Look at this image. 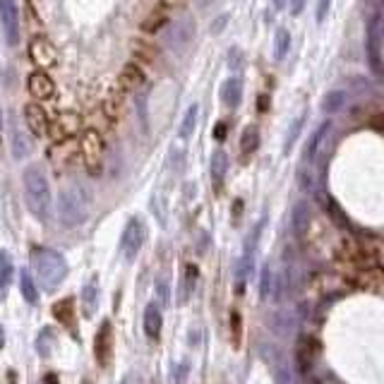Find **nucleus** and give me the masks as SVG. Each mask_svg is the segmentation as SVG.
Wrapping results in <instances>:
<instances>
[{"label": "nucleus", "instance_id": "obj_13", "mask_svg": "<svg viewBox=\"0 0 384 384\" xmlns=\"http://www.w3.org/2000/svg\"><path fill=\"white\" fill-rule=\"evenodd\" d=\"M27 89L36 101H49L55 96V82L46 72H32L27 80Z\"/></svg>", "mask_w": 384, "mask_h": 384}, {"label": "nucleus", "instance_id": "obj_39", "mask_svg": "<svg viewBox=\"0 0 384 384\" xmlns=\"http://www.w3.org/2000/svg\"><path fill=\"white\" fill-rule=\"evenodd\" d=\"M166 3H168V5H180L183 0H166Z\"/></svg>", "mask_w": 384, "mask_h": 384}, {"label": "nucleus", "instance_id": "obj_18", "mask_svg": "<svg viewBox=\"0 0 384 384\" xmlns=\"http://www.w3.org/2000/svg\"><path fill=\"white\" fill-rule=\"evenodd\" d=\"M241 98H243V82L238 80V77H228L224 82V87H221V101H224L228 108H238Z\"/></svg>", "mask_w": 384, "mask_h": 384}, {"label": "nucleus", "instance_id": "obj_25", "mask_svg": "<svg viewBox=\"0 0 384 384\" xmlns=\"http://www.w3.org/2000/svg\"><path fill=\"white\" fill-rule=\"evenodd\" d=\"M197 116H200V106H197V103H192V106H188V111H185L183 121H180V130H178V137L180 139H188L190 134L195 132Z\"/></svg>", "mask_w": 384, "mask_h": 384}, {"label": "nucleus", "instance_id": "obj_33", "mask_svg": "<svg viewBox=\"0 0 384 384\" xmlns=\"http://www.w3.org/2000/svg\"><path fill=\"white\" fill-rule=\"evenodd\" d=\"M241 65H243L241 49H231L228 51V67H231V70H241Z\"/></svg>", "mask_w": 384, "mask_h": 384}, {"label": "nucleus", "instance_id": "obj_30", "mask_svg": "<svg viewBox=\"0 0 384 384\" xmlns=\"http://www.w3.org/2000/svg\"><path fill=\"white\" fill-rule=\"evenodd\" d=\"M157 298H159L161 305H166V308L171 305V288H168V281H166L164 277L157 279Z\"/></svg>", "mask_w": 384, "mask_h": 384}, {"label": "nucleus", "instance_id": "obj_7", "mask_svg": "<svg viewBox=\"0 0 384 384\" xmlns=\"http://www.w3.org/2000/svg\"><path fill=\"white\" fill-rule=\"evenodd\" d=\"M0 27L8 46H15L19 41V12L15 0H0Z\"/></svg>", "mask_w": 384, "mask_h": 384}, {"label": "nucleus", "instance_id": "obj_28", "mask_svg": "<svg viewBox=\"0 0 384 384\" xmlns=\"http://www.w3.org/2000/svg\"><path fill=\"white\" fill-rule=\"evenodd\" d=\"M53 331L51 329H44L39 334V339H36V351H39V356L41 358H49L51 356V351H53Z\"/></svg>", "mask_w": 384, "mask_h": 384}, {"label": "nucleus", "instance_id": "obj_11", "mask_svg": "<svg viewBox=\"0 0 384 384\" xmlns=\"http://www.w3.org/2000/svg\"><path fill=\"white\" fill-rule=\"evenodd\" d=\"M111 344H113V326L111 322H101V326H98L96 336H94V356H96V363L101 367L108 365V360H111Z\"/></svg>", "mask_w": 384, "mask_h": 384}, {"label": "nucleus", "instance_id": "obj_24", "mask_svg": "<svg viewBox=\"0 0 384 384\" xmlns=\"http://www.w3.org/2000/svg\"><path fill=\"white\" fill-rule=\"evenodd\" d=\"M195 281H197V267L195 264H188L183 272V279H180V303H188L192 290H195Z\"/></svg>", "mask_w": 384, "mask_h": 384}, {"label": "nucleus", "instance_id": "obj_14", "mask_svg": "<svg viewBox=\"0 0 384 384\" xmlns=\"http://www.w3.org/2000/svg\"><path fill=\"white\" fill-rule=\"evenodd\" d=\"M12 157L17 161L27 159L32 152V132L27 128H22L17 123V118H12Z\"/></svg>", "mask_w": 384, "mask_h": 384}, {"label": "nucleus", "instance_id": "obj_36", "mask_svg": "<svg viewBox=\"0 0 384 384\" xmlns=\"http://www.w3.org/2000/svg\"><path fill=\"white\" fill-rule=\"evenodd\" d=\"M267 106H269V96H259V111H267Z\"/></svg>", "mask_w": 384, "mask_h": 384}, {"label": "nucleus", "instance_id": "obj_27", "mask_svg": "<svg viewBox=\"0 0 384 384\" xmlns=\"http://www.w3.org/2000/svg\"><path fill=\"white\" fill-rule=\"evenodd\" d=\"M132 53L137 60H142V63L152 65L154 60H157V49H154L152 44H144V41H132Z\"/></svg>", "mask_w": 384, "mask_h": 384}, {"label": "nucleus", "instance_id": "obj_29", "mask_svg": "<svg viewBox=\"0 0 384 384\" xmlns=\"http://www.w3.org/2000/svg\"><path fill=\"white\" fill-rule=\"evenodd\" d=\"M288 49H290V34L286 32V29H279V32H277V41H274V51H277L274 55H277V60L286 58Z\"/></svg>", "mask_w": 384, "mask_h": 384}, {"label": "nucleus", "instance_id": "obj_41", "mask_svg": "<svg viewBox=\"0 0 384 384\" xmlns=\"http://www.w3.org/2000/svg\"><path fill=\"white\" fill-rule=\"evenodd\" d=\"M274 3H277V5H283V0H274Z\"/></svg>", "mask_w": 384, "mask_h": 384}, {"label": "nucleus", "instance_id": "obj_42", "mask_svg": "<svg viewBox=\"0 0 384 384\" xmlns=\"http://www.w3.org/2000/svg\"><path fill=\"white\" fill-rule=\"evenodd\" d=\"M82 384H91V382L89 380H82Z\"/></svg>", "mask_w": 384, "mask_h": 384}, {"label": "nucleus", "instance_id": "obj_5", "mask_svg": "<svg viewBox=\"0 0 384 384\" xmlns=\"http://www.w3.org/2000/svg\"><path fill=\"white\" fill-rule=\"evenodd\" d=\"M144 238H147L144 224L137 216H132V219L128 221L125 231H123V241H121L123 257H125L128 262H132V259L139 255V250H142V245H144Z\"/></svg>", "mask_w": 384, "mask_h": 384}, {"label": "nucleus", "instance_id": "obj_19", "mask_svg": "<svg viewBox=\"0 0 384 384\" xmlns=\"http://www.w3.org/2000/svg\"><path fill=\"white\" fill-rule=\"evenodd\" d=\"M82 308H85L87 317H94L96 315V308H98V281H96V277L91 279V281H87L85 288H82Z\"/></svg>", "mask_w": 384, "mask_h": 384}, {"label": "nucleus", "instance_id": "obj_9", "mask_svg": "<svg viewBox=\"0 0 384 384\" xmlns=\"http://www.w3.org/2000/svg\"><path fill=\"white\" fill-rule=\"evenodd\" d=\"M22 121H24V128H27L34 137H46V134H49V128H51L49 116H46V111L39 106V103L29 101L27 106H24Z\"/></svg>", "mask_w": 384, "mask_h": 384}, {"label": "nucleus", "instance_id": "obj_40", "mask_svg": "<svg viewBox=\"0 0 384 384\" xmlns=\"http://www.w3.org/2000/svg\"><path fill=\"white\" fill-rule=\"evenodd\" d=\"M197 3H200V5H207V3H209V0H197Z\"/></svg>", "mask_w": 384, "mask_h": 384}, {"label": "nucleus", "instance_id": "obj_26", "mask_svg": "<svg viewBox=\"0 0 384 384\" xmlns=\"http://www.w3.org/2000/svg\"><path fill=\"white\" fill-rule=\"evenodd\" d=\"M19 288H22V295H24V300H27L29 305H36V303H39V288H36L32 274H29L27 269H24V272L19 274Z\"/></svg>", "mask_w": 384, "mask_h": 384}, {"label": "nucleus", "instance_id": "obj_35", "mask_svg": "<svg viewBox=\"0 0 384 384\" xmlns=\"http://www.w3.org/2000/svg\"><path fill=\"white\" fill-rule=\"evenodd\" d=\"M214 137H216V139H224V137H226V123H216Z\"/></svg>", "mask_w": 384, "mask_h": 384}, {"label": "nucleus", "instance_id": "obj_1", "mask_svg": "<svg viewBox=\"0 0 384 384\" xmlns=\"http://www.w3.org/2000/svg\"><path fill=\"white\" fill-rule=\"evenodd\" d=\"M24 183V200H27L29 211L39 221H46L51 216V183L49 175L41 166H27L22 173Z\"/></svg>", "mask_w": 384, "mask_h": 384}, {"label": "nucleus", "instance_id": "obj_4", "mask_svg": "<svg viewBox=\"0 0 384 384\" xmlns=\"http://www.w3.org/2000/svg\"><path fill=\"white\" fill-rule=\"evenodd\" d=\"M103 154H106V144H103V137L98 134V130H85V134L80 139V157L87 173L94 175V178L103 173Z\"/></svg>", "mask_w": 384, "mask_h": 384}, {"label": "nucleus", "instance_id": "obj_34", "mask_svg": "<svg viewBox=\"0 0 384 384\" xmlns=\"http://www.w3.org/2000/svg\"><path fill=\"white\" fill-rule=\"evenodd\" d=\"M326 8H329V0H320V3H317V19H320V22L324 19Z\"/></svg>", "mask_w": 384, "mask_h": 384}, {"label": "nucleus", "instance_id": "obj_3", "mask_svg": "<svg viewBox=\"0 0 384 384\" xmlns=\"http://www.w3.org/2000/svg\"><path fill=\"white\" fill-rule=\"evenodd\" d=\"M89 214V197L80 185H67L58 195V219L65 228L85 224Z\"/></svg>", "mask_w": 384, "mask_h": 384}, {"label": "nucleus", "instance_id": "obj_17", "mask_svg": "<svg viewBox=\"0 0 384 384\" xmlns=\"http://www.w3.org/2000/svg\"><path fill=\"white\" fill-rule=\"evenodd\" d=\"M161 326H164V317H161V310L157 303H149L144 308V334L149 339H159Z\"/></svg>", "mask_w": 384, "mask_h": 384}, {"label": "nucleus", "instance_id": "obj_38", "mask_svg": "<svg viewBox=\"0 0 384 384\" xmlns=\"http://www.w3.org/2000/svg\"><path fill=\"white\" fill-rule=\"evenodd\" d=\"M3 346H5V329L0 326V349H3Z\"/></svg>", "mask_w": 384, "mask_h": 384}, {"label": "nucleus", "instance_id": "obj_2", "mask_svg": "<svg viewBox=\"0 0 384 384\" xmlns=\"http://www.w3.org/2000/svg\"><path fill=\"white\" fill-rule=\"evenodd\" d=\"M34 269L36 279L46 290H55L67 277V262L58 250L51 247H36L34 250Z\"/></svg>", "mask_w": 384, "mask_h": 384}, {"label": "nucleus", "instance_id": "obj_37", "mask_svg": "<svg viewBox=\"0 0 384 384\" xmlns=\"http://www.w3.org/2000/svg\"><path fill=\"white\" fill-rule=\"evenodd\" d=\"M300 8H303V0H295V3H293V15H298Z\"/></svg>", "mask_w": 384, "mask_h": 384}, {"label": "nucleus", "instance_id": "obj_22", "mask_svg": "<svg viewBox=\"0 0 384 384\" xmlns=\"http://www.w3.org/2000/svg\"><path fill=\"white\" fill-rule=\"evenodd\" d=\"M226 171H228V157H226V152H224V149H216V152L211 154V180H214L216 190H219L221 183H224Z\"/></svg>", "mask_w": 384, "mask_h": 384}, {"label": "nucleus", "instance_id": "obj_31", "mask_svg": "<svg viewBox=\"0 0 384 384\" xmlns=\"http://www.w3.org/2000/svg\"><path fill=\"white\" fill-rule=\"evenodd\" d=\"M190 372V365L188 363H175L173 370H171V377H173V384H183L185 377H188Z\"/></svg>", "mask_w": 384, "mask_h": 384}, {"label": "nucleus", "instance_id": "obj_10", "mask_svg": "<svg viewBox=\"0 0 384 384\" xmlns=\"http://www.w3.org/2000/svg\"><path fill=\"white\" fill-rule=\"evenodd\" d=\"M168 22H171V5L166 0H161V3H157L147 12V17L139 24V29L147 36H152V34H159L164 27H168Z\"/></svg>", "mask_w": 384, "mask_h": 384}, {"label": "nucleus", "instance_id": "obj_21", "mask_svg": "<svg viewBox=\"0 0 384 384\" xmlns=\"http://www.w3.org/2000/svg\"><path fill=\"white\" fill-rule=\"evenodd\" d=\"M53 315L65 329H75V305H72V298H63L53 305Z\"/></svg>", "mask_w": 384, "mask_h": 384}, {"label": "nucleus", "instance_id": "obj_23", "mask_svg": "<svg viewBox=\"0 0 384 384\" xmlns=\"http://www.w3.org/2000/svg\"><path fill=\"white\" fill-rule=\"evenodd\" d=\"M259 147V130L255 125H247L241 134V154L243 157H250L255 154Z\"/></svg>", "mask_w": 384, "mask_h": 384}, {"label": "nucleus", "instance_id": "obj_16", "mask_svg": "<svg viewBox=\"0 0 384 384\" xmlns=\"http://www.w3.org/2000/svg\"><path fill=\"white\" fill-rule=\"evenodd\" d=\"M123 111H125V91H123L121 87H113V89L108 91L106 103H103V113H106L108 121L116 123L123 118Z\"/></svg>", "mask_w": 384, "mask_h": 384}, {"label": "nucleus", "instance_id": "obj_15", "mask_svg": "<svg viewBox=\"0 0 384 384\" xmlns=\"http://www.w3.org/2000/svg\"><path fill=\"white\" fill-rule=\"evenodd\" d=\"M185 22L188 19H178V22H168V32H166V46H168L171 51H175V53H180V51L185 49V44L192 39V32L185 34Z\"/></svg>", "mask_w": 384, "mask_h": 384}, {"label": "nucleus", "instance_id": "obj_32", "mask_svg": "<svg viewBox=\"0 0 384 384\" xmlns=\"http://www.w3.org/2000/svg\"><path fill=\"white\" fill-rule=\"evenodd\" d=\"M269 288H272V272H269V267L262 269V283H259V293H262V298H267L269 295Z\"/></svg>", "mask_w": 384, "mask_h": 384}, {"label": "nucleus", "instance_id": "obj_6", "mask_svg": "<svg viewBox=\"0 0 384 384\" xmlns=\"http://www.w3.org/2000/svg\"><path fill=\"white\" fill-rule=\"evenodd\" d=\"M29 58L39 70H51V67L58 65V51L46 36H36L29 44Z\"/></svg>", "mask_w": 384, "mask_h": 384}, {"label": "nucleus", "instance_id": "obj_12", "mask_svg": "<svg viewBox=\"0 0 384 384\" xmlns=\"http://www.w3.org/2000/svg\"><path fill=\"white\" fill-rule=\"evenodd\" d=\"M147 85V72L139 63H125V67L121 70V77H118V87L123 91H137Z\"/></svg>", "mask_w": 384, "mask_h": 384}, {"label": "nucleus", "instance_id": "obj_8", "mask_svg": "<svg viewBox=\"0 0 384 384\" xmlns=\"http://www.w3.org/2000/svg\"><path fill=\"white\" fill-rule=\"evenodd\" d=\"M82 128V121L77 113H60L49 128V134L53 142H65V139H72L77 134V130Z\"/></svg>", "mask_w": 384, "mask_h": 384}, {"label": "nucleus", "instance_id": "obj_20", "mask_svg": "<svg viewBox=\"0 0 384 384\" xmlns=\"http://www.w3.org/2000/svg\"><path fill=\"white\" fill-rule=\"evenodd\" d=\"M12 274H15V264L8 250H0V300L5 298L10 283H12Z\"/></svg>", "mask_w": 384, "mask_h": 384}]
</instances>
